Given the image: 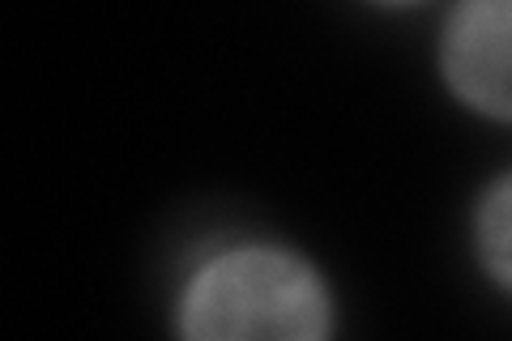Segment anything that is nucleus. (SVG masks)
I'll return each mask as SVG.
<instances>
[{"label":"nucleus","instance_id":"obj_2","mask_svg":"<svg viewBox=\"0 0 512 341\" xmlns=\"http://www.w3.org/2000/svg\"><path fill=\"white\" fill-rule=\"evenodd\" d=\"M444 69L474 107L512 116V0H461L448 22Z\"/></svg>","mask_w":512,"mask_h":341},{"label":"nucleus","instance_id":"obj_1","mask_svg":"<svg viewBox=\"0 0 512 341\" xmlns=\"http://www.w3.org/2000/svg\"><path fill=\"white\" fill-rule=\"evenodd\" d=\"M325 295L308 269L282 252H227L188 290L184 329L192 337H320Z\"/></svg>","mask_w":512,"mask_h":341},{"label":"nucleus","instance_id":"obj_3","mask_svg":"<svg viewBox=\"0 0 512 341\" xmlns=\"http://www.w3.org/2000/svg\"><path fill=\"white\" fill-rule=\"evenodd\" d=\"M483 252L487 265L512 286V180H504L483 205Z\"/></svg>","mask_w":512,"mask_h":341}]
</instances>
